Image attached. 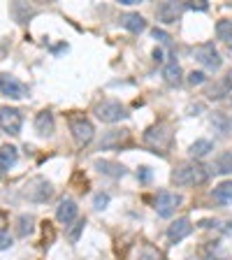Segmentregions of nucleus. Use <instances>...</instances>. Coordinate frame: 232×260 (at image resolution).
<instances>
[{
	"instance_id": "f257e3e1",
	"label": "nucleus",
	"mask_w": 232,
	"mask_h": 260,
	"mask_svg": "<svg viewBox=\"0 0 232 260\" xmlns=\"http://www.w3.org/2000/svg\"><path fill=\"white\" fill-rule=\"evenodd\" d=\"M209 177V167L200 163H181L179 167H174L172 172V184L177 186H195V184H202Z\"/></svg>"
},
{
	"instance_id": "f03ea898",
	"label": "nucleus",
	"mask_w": 232,
	"mask_h": 260,
	"mask_svg": "<svg viewBox=\"0 0 232 260\" xmlns=\"http://www.w3.org/2000/svg\"><path fill=\"white\" fill-rule=\"evenodd\" d=\"M54 195V186L42 177H35L31 182H26L24 186V198L31 202H47Z\"/></svg>"
},
{
	"instance_id": "7ed1b4c3",
	"label": "nucleus",
	"mask_w": 232,
	"mask_h": 260,
	"mask_svg": "<svg viewBox=\"0 0 232 260\" xmlns=\"http://www.w3.org/2000/svg\"><path fill=\"white\" fill-rule=\"evenodd\" d=\"M144 142H147L149 146H153L156 149V153H163L170 146L172 142V128L170 123H158V126H153L147 130V135H144Z\"/></svg>"
},
{
	"instance_id": "20e7f679",
	"label": "nucleus",
	"mask_w": 232,
	"mask_h": 260,
	"mask_svg": "<svg viewBox=\"0 0 232 260\" xmlns=\"http://www.w3.org/2000/svg\"><path fill=\"white\" fill-rule=\"evenodd\" d=\"M95 116L102 123H119L128 116V112H126V107L119 100H104V103H100L95 107Z\"/></svg>"
},
{
	"instance_id": "39448f33",
	"label": "nucleus",
	"mask_w": 232,
	"mask_h": 260,
	"mask_svg": "<svg viewBox=\"0 0 232 260\" xmlns=\"http://www.w3.org/2000/svg\"><path fill=\"white\" fill-rule=\"evenodd\" d=\"M179 205H181V195L170 193V191H160V193L156 195V200H153V209L163 218H170L172 214L177 212Z\"/></svg>"
},
{
	"instance_id": "423d86ee",
	"label": "nucleus",
	"mask_w": 232,
	"mask_h": 260,
	"mask_svg": "<svg viewBox=\"0 0 232 260\" xmlns=\"http://www.w3.org/2000/svg\"><path fill=\"white\" fill-rule=\"evenodd\" d=\"M21 123H24V116L17 107H0V130H5L7 135H19Z\"/></svg>"
},
{
	"instance_id": "0eeeda50",
	"label": "nucleus",
	"mask_w": 232,
	"mask_h": 260,
	"mask_svg": "<svg viewBox=\"0 0 232 260\" xmlns=\"http://www.w3.org/2000/svg\"><path fill=\"white\" fill-rule=\"evenodd\" d=\"M0 93L12 98V100H21V98L28 96V86L24 81H19L17 77H12V74L3 72L0 74Z\"/></svg>"
},
{
	"instance_id": "6e6552de",
	"label": "nucleus",
	"mask_w": 232,
	"mask_h": 260,
	"mask_svg": "<svg viewBox=\"0 0 232 260\" xmlns=\"http://www.w3.org/2000/svg\"><path fill=\"white\" fill-rule=\"evenodd\" d=\"M195 61L202 63L207 70H218L223 65V58H220V54L216 51V47L211 42H204L195 49Z\"/></svg>"
},
{
	"instance_id": "1a4fd4ad",
	"label": "nucleus",
	"mask_w": 232,
	"mask_h": 260,
	"mask_svg": "<svg viewBox=\"0 0 232 260\" xmlns=\"http://www.w3.org/2000/svg\"><path fill=\"white\" fill-rule=\"evenodd\" d=\"M70 130H72L74 139H77V144H88L95 135V128L88 119L84 116H72V121H70Z\"/></svg>"
},
{
	"instance_id": "9d476101",
	"label": "nucleus",
	"mask_w": 232,
	"mask_h": 260,
	"mask_svg": "<svg viewBox=\"0 0 232 260\" xmlns=\"http://www.w3.org/2000/svg\"><path fill=\"white\" fill-rule=\"evenodd\" d=\"M77 214H79V207H77V202H74L72 198H63L61 202H58V207H56V218L61 221L63 225H70L77 218Z\"/></svg>"
},
{
	"instance_id": "9b49d317",
	"label": "nucleus",
	"mask_w": 232,
	"mask_h": 260,
	"mask_svg": "<svg viewBox=\"0 0 232 260\" xmlns=\"http://www.w3.org/2000/svg\"><path fill=\"white\" fill-rule=\"evenodd\" d=\"M193 232V223H190V218H177L174 223L167 228V239L170 242H181L183 237H188Z\"/></svg>"
},
{
	"instance_id": "f8f14e48",
	"label": "nucleus",
	"mask_w": 232,
	"mask_h": 260,
	"mask_svg": "<svg viewBox=\"0 0 232 260\" xmlns=\"http://www.w3.org/2000/svg\"><path fill=\"white\" fill-rule=\"evenodd\" d=\"M183 10H186V7L179 5V3H160L156 14H158V21H163V24H174V21L181 17Z\"/></svg>"
},
{
	"instance_id": "ddd939ff",
	"label": "nucleus",
	"mask_w": 232,
	"mask_h": 260,
	"mask_svg": "<svg viewBox=\"0 0 232 260\" xmlns=\"http://www.w3.org/2000/svg\"><path fill=\"white\" fill-rule=\"evenodd\" d=\"M35 130L42 137H51L54 135V130H56V119H54V114L51 112H40V114L35 116Z\"/></svg>"
},
{
	"instance_id": "4468645a",
	"label": "nucleus",
	"mask_w": 232,
	"mask_h": 260,
	"mask_svg": "<svg viewBox=\"0 0 232 260\" xmlns=\"http://www.w3.org/2000/svg\"><path fill=\"white\" fill-rule=\"evenodd\" d=\"M121 26L126 28V31H130V33L147 31V21H144V17H142V14H137V12L121 14Z\"/></svg>"
},
{
	"instance_id": "2eb2a0df",
	"label": "nucleus",
	"mask_w": 232,
	"mask_h": 260,
	"mask_svg": "<svg viewBox=\"0 0 232 260\" xmlns=\"http://www.w3.org/2000/svg\"><path fill=\"white\" fill-rule=\"evenodd\" d=\"M227 96H232V70L220 79L218 84H214L209 89V98L211 100H220V98H227Z\"/></svg>"
},
{
	"instance_id": "dca6fc26",
	"label": "nucleus",
	"mask_w": 232,
	"mask_h": 260,
	"mask_svg": "<svg viewBox=\"0 0 232 260\" xmlns=\"http://www.w3.org/2000/svg\"><path fill=\"white\" fill-rule=\"evenodd\" d=\"M95 167H98V172H102V175L107 177H123L126 175V167H123L121 163H114V160H95Z\"/></svg>"
},
{
	"instance_id": "f3484780",
	"label": "nucleus",
	"mask_w": 232,
	"mask_h": 260,
	"mask_svg": "<svg viewBox=\"0 0 232 260\" xmlns=\"http://www.w3.org/2000/svg\"><path fill=\"white\" fill-rule=\"evenodd\" d=\"M19 160V151H17V146H0V167L3 169H10L12 165H17Z\"/></svg>"
},
{
	"instance_id": "a211bd4d",
	"label": "nucleus",
	"mask_w": 232,
	"mask_h": 260,
	"mask_svg": "<svg viewBox=\"0 0 232 260\" xmlns=\"http://www.w3.org/2000/svg\"><path fill=\"white\" fill-rule=\"evenodd\" d=\"M163 77L170 86H179L181 84V67H179L177 61H170L165 67H163Z\"/></svg>"
},
{
	"instance_id": "6ab92c4d",
	"label": "nucleus",
	"mask_w": 232,
	"mask_h": 260,
	"mask_svg": "<svg viewBox=\"0 0 232 260\" xmlns=\"http://www.w3.org/2000/svg\"><path fill=\"white\" fill-rule=\"evenodd\" d=\"M214 200L220 205H230L232 202V182H223L214 188Z\"/></svg>"
},
{
	"instance_id": "aec40b11",
	"label": "nucleus",
	"mask_w": 232,
	"mask_h": 260,
	"mask_svg": "<svg viewBox=\"0 0 232 260\" xmlns=\"http://www.w3.org/2000/svg\"><path fill=\"white\" fill-rule=\"evenodd\" d=\"M209 151H214V144L209 142V139H195L193 144H190V156L195 158H204Z\"/></svg>"
},
{
	"instance_id": "412c9836",
	"label": "nucleus",
	"mask_w": 232,
	"mask_h": 260,
	"mask_svg": "<svg viewBox=\"0 0 232 260\" xmlns=\"http://www.w3.org/2000/svg\"><path fill=\"white\" fill-rule=\"evenodd\" d=\"M216 172L218 175H232V151H223L216 158Z\"/></svg>"
},
{
	"instance_id": "4be33fe9",
	"label": "nucleus",
	"mask_w": 232,
	"mask_h": 260,
	"mask_svg": "<svg viewBox=\"0 0 232 260\" xmlns=\"http://www.w3.org/2000/svg\"><path fill=\"white\" fill-rule=\"evenodd\" d=\"M17 235L19 237H26V235H31L33 232V228H35V218L31 216V214H24V216H19V221H17Z\"/></svg>"
},
{
	"instance_id": "5701e85b",
	"label": "nucleus",
	"mask_w": 232,
	"mask_h": 260,
	"mask_svg": "<svg viewBox=\"0 0 232 260\" xmlns=\"http://www.w3.org/2000/svg\"><path fill=\"white\" fill-rule=\"evenodd\" d=\"M216 35H218V40H223L225 44L232 47V21H227V19L218 21L216 24Z\"/></svg>"
},
{
	"instance_id": "b1692460",
	"label": "nucleus",
	"mask_w": 232,
	"mask_h": 260,
	"mask_svg": "<svg viewBox=\"0 0 232 260\" xmlns=\"http://www.w3.org/2000/svg\"><path fill=\"white\" fill-rule=\"evenodd\" d=\"M123 139H128V130H111V133H107L102 137L100 146H102V149H107V146L119 144V142H123Z\"/></svg>"
},
{
	"instance_id": "393cba45",
	"label": "nucleus",
	"mask_w": 232,
	"mask_h": 260,
	"mask_svg": "<svg viewBox=\"0 0 232 260\" xmlns=\"http://www.w3.org/2000/svg\"><path fill=\"white\" fill-rule=\"evenodd\" d=\"M137 260H160V251L153 248L151 244H144V246L140 248V258Z\"/></svg>"
},
{
	"instance_id": "a878e982",
	"label": "nucleus",
	"mask_w": 232,
	"mask_h": 260,
	"mask_svg": "<svg viewBox=\"0 0 232 260\" xmlns=\"http://www.w3.org/2000/svg\"><path fill=\"white\" fill-rule=\"evenodd\" d=\"M151 35H153V40L158 44H163V47H167V49H172V37L167 35L165 31H160V28H153L151 31Z\"/></svg>"
},
{
	"instance_id": "bb28decb",
	"label": "nucleus",
	"mask_w": 232,
	"mask_h": 260,
	"mask_svg": "<svg viewBox=\"0 0 232 260\" xmlns=\"http://www.w3.org/2000/svg\"><path fill=\"white\" fill-rule=\"evenodd\" d=\"M204 81H207L204 72H195V70H193V72L188 74V84L190 86H200V84H204Z\"/></svg>"
},
{
	"instance_id": "cd10ccee",
	"label": "nucleus",
	"mask_w": 232,
	"mask_h": 260,
	"mask_svg": "<svg viewBox=\"0 0 232 260\" xmlns=\"http://www.w3.org/2000/svg\"><path fill=\"white\" fill-rule=\"evenodd\" d=\"M14 244L12 235L10 232H5V230H0V251H5V248H10Z\"/></svg>"
},
{
	"instance_id": "c85d7f7f",
	"label": "nucleus",
	"mask_w": 232,
	"mask_h": 260,
	"mask_svg": "<svg viewBox=\"0 0 232 260\" xmlns=\"http://www.w3.org/2000/svg\"><path fill=\"white\" fill-rule=\"evenodd\" d=\"M186 10H197V12H207L209 10V3H204V0H197V3H186Z\"/></svg>"
},
{
	"instance_id": "c756f323",
	"label": "nucleus",
	"mask_w": 232,
	"mask_h": 260,
	"mask_svg": "<svg viewBox=\"0 0 232 260\" xmlns=\"http://www.w3.org/2000/svg\"><path fill=\"white\" fill-rule=\"evenodd\" d=\"M93 205H95V209H104V207L109 205V195L98 193V195H95V200H93Z\"/></svg>"
},
{
	"instance_id": "7c9ffc66",
	"label": "nucleus",
	"mask_w": 232,
	"mask_h": 260,
	"mask_svg": "<svg viewBox=\"0 0 232 260\" xmlns=\"http://www.w3.org/2000/svg\"><path fill=\"white\" fill-rule=\"evenodd\" d=\"M81 230H84V221H79V223H74V228L70 230V242H77V237H79Z\"/></svg>"
},
{
	"instance_id": "2f4dec72",
	"label": "nucleus",
	"mask_w": 232,
	"mask_h": 260,
	"mask_svg": "<svg viewBox=\"0 0 232 260\" xmlns=\"http://www.w3.org/2000/svg\"><path fill=\"white\" fill-rule=\"evenodd\" d=\"M153 61L156 63H163V49H153Z\"/></svg>"
},
{
	"instance_id": "473e14b6",
	"label": "nucleus",
	"mask_w": 232,
	"mask_h": 260,
	"mask_svg": "<svg viewBox=\"0 0 232 260\" xmlns=\"http://www.w3.org/2000/svg\"><path fill=\"white\" fill-rule=\"evenodd\" d=\"M137 177H142V182H149V179H151V172H149V167H142V175H137Z\"/></svg>"
}]
</instances>
